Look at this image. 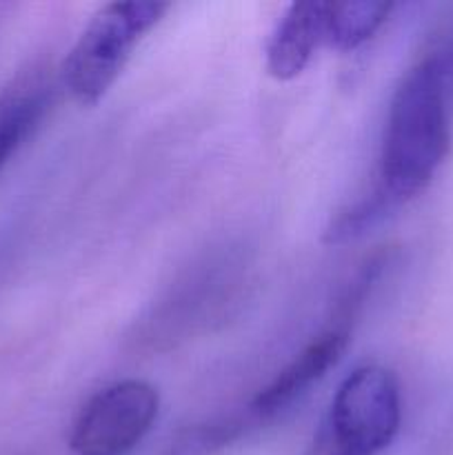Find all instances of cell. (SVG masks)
<instances>
[{"label":"cell","instance_id":"cell-1","mask_svg":"<svg viewBox=\"0 0 453 455\" xmlns=\"http://www.w3.org/2000/svg\"><path fill=\"white\" fill-rule=\"evenodd\" d=\"M451 102L433 56L407 71L391 98L380 149L376 198L385 209L416 198L429 187L451 145Z\"/></svg>","mask_w":453,"mask_h":455},{"label":"cell","instance_id":"cell-2","mask_svg":"<svg viewBox=\"0 0 453 455\" xmlns=\"http://www.w3.org/2000/svg\"><path fill=\"white\" fill-rule=\"evenodd\" d=\"M400 422L398 378L380 364H364L340 382L305 455H378L393 443Z\"/></svg>","mask_w":453,"mask_h":455},{"label":"cell","instance_id":"cell-5","mask_svg":"<svg viewBox=\"0 0 453 455\" xmlns=\"http://www.w3.org/2000/svg\"><path fill=\"white\" fill-rule=\"evenodd\" d=\"M349 345V329L336 327L322 333L318 340L302 349L251 403V413L258 418H271L300 398L314 382H318L333 364L340 360Z\"/></svg>","mask_w":453,"mask_h":455},{"label":"cell","instance_id":"cell-9","mask_svg":"<svg viewBox=\"0 0 453 455\" xmlns=\"http://www.w3.org/2000/svg\"><path fill=\"white\" fill-rule=\"evenodd\" d=\"M431 56H433L435 65H438L440 78H442V84H444V92H447L449 102H451V107H453V29H451V34H449V38L442 43V47H440L438 52L431 53Z\"/></svg>","mask_w":453,"mask_h":455},{"label":"cell","instance_id":"cell-8","mask_svg":"<svg viewBox=\"0 0 453 455\" xmlns=\"http://www.w3.org/2000/svg\"><path fill=\"white\" fill-rule=\"evenodd\" d=\"M43 114V100L36 96L18 98L0 109V169L25 142Z\"/></svg>","mask_w":453,"mask_h":455},{"label":"cell","instance_id":"cell-6","mask_svg":"<svg viewBox=\"0 0 453 455\" xmlns=\"http://www.w3.org/2000/svg\"><path fill=\"white\" fill-rule=\"evenodd\" d=\"M329 3H293L266 44V71L275 80H293L306 69L315 49L327 40Z\"/></svg>","mask_w":453,"mask_h":455},{"label":"cell","instance_id":"cell-3","mask_svg":"<svg viewBox=\"0 0 453 455\" xmlns=\"http://www.w3.org/2000/svg\"><path fill=\"white\" fill-rule=\"evenodd\" d=\"M169 12L167 3L124 0L98 9L67 53L62 83L76 102L93 107L114 87L136 44Z\"/></svg>","mask_w":453,"mask_h":455},{"label":"cell","instance_id":"cell-7","mask_svg":"<svg viewBox=\"0 0 453 455\" xmlns=\"http://www.w3.org/2000/svg\"><path fill=\"white\" fill-rule=\"evenodd\" d=\"M393 4L376 0H349V3H329L327 43L340 52H351L371 40Z\"/></svg>","mask_w":453,"mask_h":455},{"label":"cell","instance_id":"cell-4","mask_svg":"<svg viewBox=\"0 0 453 455\" xmlns=\"http://www.w3.org/2000/svg\"><path fill=\"white\" fill-rule=\"evenodd\" d=\"M160 411V395L145 380L114 382L80 407L69 434L76 455H129L145 440Z\"/></svg>","mask_w":453,"mask_h":455}]
</instances>
